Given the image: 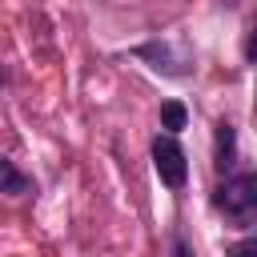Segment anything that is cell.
I'll use <instances>...</instances> for the list:
<instances>
[{"mask_svg":"<svg viewBox=\"0 0 257 257\" xmlns=\"http://www.w3.org/2000/svg\"><path fill=\"white\" fill-rule=\"evenodd\" d=\"M213 205H217V209L225 213V221L237 225V229L257 225V173H237V177H229V181L217 189Z\"/></svg>","mask_w":257,"mask_h":257,"instance_id":"6da1fadb","label":"cell"},{"mask_svg":"<svg viewBox=\"0 0 257 257\" xmlns=\"http://www.w3.org/2000/svg\"><path fill=\"white\" fill-rule=\"evenodd\" d=\"M153 165H157V177L169 185V189H185L189 181V161H185V149L177 145V137H153Z\"/></svg>","mask_w":257,"mask_h":257,"instance_id":"7a4b0ae2","label":"cell"},{"mask_svg":"<svg viewBox=\"0 0 257 257\" xmlns=\"http://www.w3.org/2000/svg\"><path fill=\"white\" fill-rule=\"evenodd\" d=\"M32 189V181L8 161V157H0V193H8V197H24Z\"/></svg>","mask_w":257,"mask_h":257,"instance_id":"3957f363","label":"cell"},{"mask_svg":"<svg viewBox=\"0 0 257 257\" xmlns=\"http://www.w3.org/2000/svg\"><path fill=\"white\" fill-rule=\"evenodd\" d=\"M233 149H237V133H233L229 120H221V124H217V153H213V165H217V169H229V165H233Z\"/></svg>","mask_w":257,"mask_h":257,"instance_id":"277c9868","label":"cell"},{"mask_svg":"<svg viewBox=\"0 0 257 257\" xmlns=\"http://www.w3.org/2000/svg\"><path fill=\"white\" fill-rule=\"evenodd\" d=\"M185 120H189V112H185V104H181V100H165V104H161V124L169 128V137H173V133H181V128H185Z\"/></svg>","mask_w":257,"mask_h":257,"instance_id":"5b68a950","label":"cell"},{"mask_svg":"<svg viewBox=\"0 0 257 257\" xmlns=\"http://www.w3.org/2000/svg\"><path fill=\"white\" fill-rule=\"evenodd\" d=\"M225 257H257V241H241V245H233Z\"/></svg>","mask_w":257,"mask_h":257,"instance_id":"8992f818","label":"cell"},{"mask_svg":"<svg viewBox=\"0 0 257 257\" xmlns=\"http://www.w3.org/2000/svg\"><path fill=\"white\" fill-rule=\"evenodd\" d=\"M245 60H257V24H253V32L245 40Z\"/></svg>","mask_w":257,"mask_h":257,"instance_id":"52a82bcc","label":"cell"}]
</instances>
